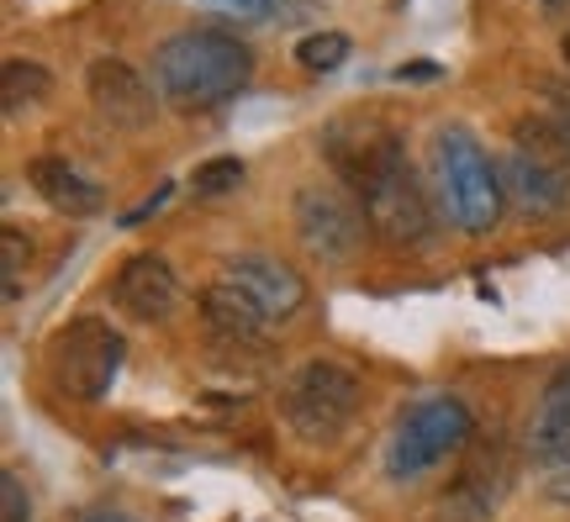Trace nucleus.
<instances>
[{
	"instance_id": "nucleus-1",
	"label": "nucleus",
	"mask_w": 570,
	"mask_h": 522,
	"mask_svg": "<svg viewBox=\"0 0 570 522\" xmlns=\"http://www.w3.org/2000/svg\"><path fill=\"white\" fill-rule=\"evenodd\" d=\"M254 80V53L223 27H185L159 42L154 85L175 111H212Z\"/></svg>"
},
{
	"instance_id": "nucleus-2",
	"label": "nucleus",
	"mask_w": 570,
	"mask_h": 522,
	"mask_svg": "<svg viewBox=\"0 0 570 522\" xmlns=\"http://www.w3.org/2000/svg\"><path fill=\"white\" fill-rule=\"evenodd\" d=\"M428 175H433V196L460 233H491L502 221L508 190H502V169L487 159V148L470 138L465 127H444L433 148H428Z\"/></svg>"
},
{
	"instance_id": "nucleus-3",
	"label": "nucleus",
	"mask_w": 570,
	"mask_h": 522,
	"mask_svg": "<svg viewBox=\"0 0 570 522\" xmlns=\"http://www.w3.org/2000/svg\"><path fill=\"white\" fill-rule=\"evenodd\" d=\"M348 190L365 206L370 233L381 243H391V248H412V243H423L428 233H433V206H428L423 180L412 175L402 142H396L391 154H381L370 169H360V175L348 180Z\"/></svg>"
},
{
	"instance_id": "nucleus-4",
	"label": "nucleus",
	"mask_w": 570,
	"mask_h": 522,
	"mask_svg": "<svg viewBox=\"0 0 570 522\" xmlns=\"http://www.w3.org/2000/svg\"><path fill=\"white\" fill-rule=\"evenodd\" d=\"M281 412L302 443H333L360 412V375L338 360H306L281 385Z\"/></svg>"
},
{
	"instance_id": "nucleus-5",
	"label": "nucleus",
	"mask_w": 570,
	"mask_h": 522,
	"mask_svg": "<svg viewBox=\"0 0 570 522\" xmlns=\"http://www.w3.org/2000/svg\"><path fill=\"white\" fill-rule=\"evenodd\" d=\"M475 433L470 422V406L460 396H423L412 402L396 427H391V443H386V475L391 481H412L423 475L433 464H444L449 454H460Z\"/></svg>"
},
{
	"instance_id": "nucleus-6",
	"label": "nucleus",
	"mask_w": 570,
	"mask_h": 522,
	"mask_svg": "<svg viewBox=\"0 0 570 522\" xmlns=\"http://www.w3.org/2000/svg\"><path fill=\"white\" fill-rule=\"evenodd\" d=\"M127 360V338L101 317H80L69 322L53 348H48V370H53V385L75 402H101L117 370Z\"/></svg>"
},
{
	"instance_id": "nucleus-7",
	"label": "nucleus",
	"mask_w": 570,
	"mask_h": 522,
	"mask_svg": "<svg viewBox=\"0 0 570 522\" xmlns=\"http://www.w3.org/2000/svg\"><path fill=\"white\" fill-rule=\"evenodd\" d=\"M296 233L302 248L323 264H354V254L365 248V206L360 196H344L338 185H306L296 196Z\"/></svg>"
},
{
	"instance_id": "nucleus-8",
	"label": "nucleus",
	"mask_w": 570,
	"mask_h": 522,
	"mask_svg": "<svg viewBox=\"0 0 570 522\" xmlns=\"http://www.w3.org/2000/svg\"><path fill=\"white\" fill-rule=\"evenodd\" d=\"M217 280L233 285V290H244L269 327H275V322H291L306 306V280L291 264L269 259V254H233V259L217 269Z\"/></svg>"
},
{
	"instance_id": "nucleus-9",
	"label": "nucleus",
	"mask_w": 570,
	"mask_h": 522,
	"mask_svg": "<svg viewBox=\"0 0 570 522\" xmlns=\"http://www.w3.org/2000/svg\"><path fill=\"white\" fill-rule=\"evenodd\" d=\"M85 90H90V106L101 111V121L122 127V132L148 127V121H154V106H159L154 101V90H148V80L122 59H96L90 63Z\"/></svg>"
},
{
	"instance_id": "nucleus-10",
	"label": "nucleus",
	"mask_w": 570,
	"mask_h": 522,
	"mask_svg": "<svg viewBox=\"0 0 570 522\" xmlns=\"http://www.w3.org/2000/svg\"><path fill=\"white\" fill-rule=\"evenodd\" d=\"M111 296H117V306L132 312V317L164 322V317H175V306H180V280H175L169 259H159V254H132V259L122 264L117 285H111Z\"/></svg>"
},
{
	"instance_id": "nucleus-11",
	"label": "nucleus",
	"mask_w": 570,
	"mask_h": 522,
	"mask_svg": "<svg viewBox=\"0 0 570 522\" xmlns=\"http://www.w3.org/2000/svg\"><path fill=\"white\" fill-rule=\"evenodd\" d=\"M502 190H508L523 211H533V217L560 211L570 196V164L539 159V154H529V148L512 142V154L502 159Z\"/></svg>"
},
{
	"instance_id": "nucleus-12",
	"label": "nucleus",
	"mask_w": 570,
	"mask_h": 522,
	"mask_svg": "<svg viewBox=\"0 0 570 522\" xmlns=\"http://www.w3.org/2000/svg\"><path fill=\"white\" fill-rule=\"evenodd\" d=\"M27 180H32V190H38V196L53 206V211H63V217H96V211L106 206L101 185L85 180L75 164H69V159H53V154H42V159L27 164Z\"/></svg>"
},
{
	"instance_id": "nucleus-13",
	"label": "nucleus",
	"mask_w": 570,
	"mask_h": 522,
	"mask_svg": "<svg viewBox=\"0 0 570 522\" xmlns=\"http://www.w3.org/2000/svg\"><path fill=\"white\" fill-rule=\"evenodd\" d=\"M529 454L539 464H554L570 454V360L539 391V406L529 417Z\"/></svg>"
},
{
	"instance_id": "nucleus-14",
	"label": "nucleus",
	"mask_w": 570,
	"mask_h": 522,
	"mask_svg": "<svg viewBox=\"0 0 570 522\" xmlns=\"http://www.w3.org/2000/svg\"><path fill=\"white\" fill-rule=\"evenodd\" d=\"M202 317L223 343H259L269 327V322L254 312V302H248L244 290H233V285H223V280L202 296Z\"/></svg>"
},
{
	"instance_id": "nucleus-15",
	"label": "nucleus",
	"mask_w": 570,
	"mask_h": 522,
	"mask_svg": "<svg viewBox=\"0 0 570 522\" xmlns=\"http://www.w3.org/2000/svg\"><path fill=\"white\" fill-rule=\"evenodd\" d=\"M502 491H508V464L481 449V454H470L465 460V475L454 481V491L444 496V506H460L465 518H487L491 506L502 502Z\"/></svg>"
},
{
	"instance_id": "nucleus-16",
	"label": "nucleus",
	"mask_w": 570,
	"mask_h": 522,
	"mask_svg": "<svg viewBox=\"0 0 570 522\" xmlns=\"http://www.w3.org/2000/svg\"><path fill=\"white\" fill-rule=\"evenodd\" d=\"M0 90H6V111H21V106L42 101L53 90V75L42 63H27V59H6L0 69Z\"/></svg>"
},
{
	"instance_id": "nucleus-17",
	"label": "nucleus",
	"mask_w": 570,
	"mask_h": 522,
	"mask_svg": "<svg viewBox=\"0 0 570 522\" xmlns=\"http://www.w3.org/2000/svg\"><path fill=\"white\" fill-rule=\"evenodd\" d=\"M348 48H354V42H348L344 32H312V38L296 42V63L312 69V75H333V69L348 63Z\"/></svg>"
},
{
	"instance_id": "nucleus-18",
	"label": "nucleus",
	"mask_w": 570,
	"mask_h": 522,
	"mask_svg": "<svg viewBox=\"0 0 570 522\" xmlns=\"http://www.w3.org/2000/svg\"><path fill=\"white\" fill-rule=\"evenodd\" d=\"M238 180H244V164L238 159H206L202 169H196V196H223V190H233Z\"/></svg>"
},
{
	"instance_id": "nucleus-19",
	"label": "nucleus",
	"mask_w": 570,
	"mask_h": 522,
	"mask_svg": "<svg viewBox=\"0 0 570 522\" xmlns=\"http://www.w3.org/2000/svg\"><path fill=\"white\" fill-rule=\"evenodd\" d=\"M0 248H6V296L17 302V275H21V264H27V254H32V243L21 238V227H6Z\"/></svg>"
},
{
	"instance_id": "nucleus-20",
	"label": "nucleus",
	"mask_w": 570,
	"mask_h": 522,
	"mask_svg": "<svg viewBox=\"0 0 570 522\" xmlns=\"http://www.w3.org/2000/svg\"><path fill=\"white\" fill-rule=\"evenodd\" d=\"M0 506H6V522H32V502H27V491H21L17 470L0 475Z\"/></svg>"
},
{
	"instance_id": "nucleus-21",
	"label": "nucleus",
	"mask_w": 570,
	"mask_h": 522,
	"mask_svg": "<svg viewBox=\"0 0 570 522\" xmlns=\"http://www.w3.org/2000/svg\"><path fill=\"white\" fill-rule=\"evenodd\" d=\"M206 6H217L227 17H244V21H265L281 11V0H206Z\"/></svg>"
},
{
	"instance_id": "nucleus-22",
	"label": "nucleus",
	"mask_w": 570,
	"mask_h": 522,
	"mask_svg": "<svg viewBox=\"0 0 570 522\" xmlns=\"http://www.w3.org/2000/svg\"><path fill=\"white\" fill-rule=\"evenodd\" d=\"M544 117L554 121V132L566 138V148H570V90H554V101H550V111Z\"/></svg>"
},
{
	"instance_id": "nucleus-23",
	"label": "nucleus",
	"mask_w": 570,
	"mask_h": 522,
	"mask_svg": "<svg viewBox=\"0 0 570 522\" xmlns=\"http://www.w3.org/2000/svg\"><path fill=\"white\" fill-rule=\"evenodd\" d=\"M80 522H132L127 512H90V518H80Z\"/></svg>"
},
{
	"instance_id": "nucleus-24",
	"label": "nucleus",
	"mask_w": 570,
	"mask_h": 522,
	"mask_svg": "<svg viewBox=\"0 0 570 522\" xmlns=\"http://www.w3.org/2000/svg\"><path fill=\"white\" fill-rule=\"evenodd\" d=\"M566 63H570V38H566Z\"/></svg>"
}]
</instances>
